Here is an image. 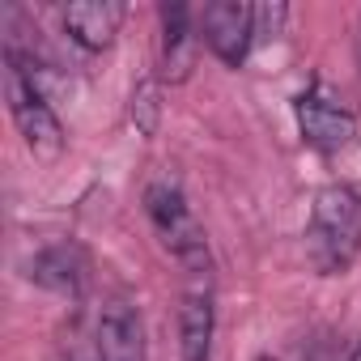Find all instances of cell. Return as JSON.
<instances>
[{
  "mask_svg": "<svg viewBox=\"0 0 361 361\" xmlns=\"http://www.w3.org/2000/svg\"><path fill=\"white\" fill-rule=\"evenodd\" d=\"M306 251L323 276H340L361 255V196L348 183H327L314 192L306 221Z\"/></svg>",
  "mask_w": 361,
  "mask_h": 361,
  "instance_id": "cell-1",
  "label": "cell"
},
{
  "mask_svg": "<svg viewBox=\"0 0 361 361\" xmlns=\"http://www.w3.org/2000/svg\"><path fill=\"white\" fill-rule=\"evenodd\" d=\"M145 213L161 238V247L183 264L192 276H209V234L200 226V217L192 213L188 196L178 192V183H170V178H153V183L145 188Z\"/></svg>",
  "mask_w": 361,
  "mask_h": 361,
  "instance_id": "cell-2",
  "label": "cell"
},
{
  "mask_svg": "<svg viewBox=\"0 0 361 361\" xmlns=\"http://www.w3.org/2000/svg\"><path fill=\"white\" fill-rule=\"evenodd\" d=\"M5 94H9V115L26 140V149L35 157H60L64 153V128L51 111V102L43 98L39 81H35V64L18 51L5 47Z\"/></svg>",
  "mask_w": 361,
  "mask_h": 361,
  "instance_id": "cell-3",
  "label": "cell"
},
{
  "mask_svg": "<svg viewBox=\"0 0 361 361\" xmlns=\"http://www.w3.org/2000/svg\"><path fill=\"white\" fill-rule=\"evenodd\" d=\"M293 111H298L302 140H306L310 149H319V153H340V149L353 145V136H357V111H353V106L344 102V94H340L336 85H327L323 77H314V81L298 94Z\"/></svg>",
  "mask_w": 361,
  "mask_h": 361,
  "instance_id": "cell-4",
  "label": "cell"
},
{
  "mask_svg": "<svg viewBox=\"0 0 361 361\" xmlns=\"http://www.w3.org/2000/svg\"><path fill=\"white\" fill-rule=\"evenodd\" d=\"M200 30L204 43L213 47V56L230 68H238L255 43V5H243V0H213L200 13Z\"/></svg>",
  "mask_w": 361,
  "mask_h": 361,
  "instance_id": "cell-5",
  "label": "cell"
},
{
  "mask_svg": "<svg viewBox=\"0 0 361 361\" xmlns=\"http://www.w3.org/2000/svg\"><path fill=\"white\" fill-rule=\"evenodd\" d=\"M98 361H149L140 310L123 293L106 298L98 310Z\"/></svg>",
  "mask_w": 361,
  "mask_h": 361,
  "instance_id": "cell-6",
  "label": "cell"
},
{
  "mask_svg": "<svg viewBox=\"0 0 361 361\" xmlns=\"http://www.w3.org/2000/svg\"><path fill=\"white\" fill-rule=\"evenodd\" d=\"M123 18H128V9L119 5V0H81V5H68V9L60 13L64 35H68L81 51H90V56H94V51H106V47L115 43Z\"/></svg>",
  "mask_w": 361,
  "mask_h": 361,
  "instance_id": "cell-7",
  "label": "cell"
},
{
  "mask_svg": "<svg viewBox=\"0 0 361 361\" xmlns=\"http://www.w3.org/2000/svg\"><path fill=\"white\" fill-rule=\"evenodd\" d=\"M192 9L188 5H161V60H157V77L166 85L188 81L196 68V35H192Z\"/></svg>",
  "mask_w": 361,
  "mask_h": 361,
  "instance_id": "cell-8",
  "label": "cell"
},
{
  "mask_svg": "<svg viewBox=\"0 0 361 361\" xmlns=\"http://www.w3.org/2000/svg\"><path fill=\"white\" fill-rule=\"evenodd\" d=\"M30 281L60 298H81L90 281V259L77 243H51L30 259Z\"/></svg>",
  "mask_w": 361,
  "mask_h": 361,
  "instance_id": "cell-9",
  "label": "cell"
},
{
  "mask_svg": "<svg viewBox=\"0 0 361 361\" xmlns=\"http://www.w3.org/2000/svg\"><path fill=\"white\" fill-rule=\"evenodd\" d=\"M213 336H217L213 289L196 285V289L183 293V306H178V353H183V361H209L213 357Z\"/></svg>",
  "mask_w": 361,
  "mask_h": 361,
  "instance_id": "cell-10",
  "label": "cell"
},
{
  "mask_svg": "<svg viewBox=\"0 0 361 361\" xmlns=\"http://www.w3.org/2000/svg\"><path fill=\"white\" fill-rule=\"evenodd\" d=\"M132 119L145 136L157 132V81H140L132 94Z\"/></svg>",
  "mask_w": 361,
  "mask_h": 361,
  "instance_id": "cell-11",
  "label": "cell"
},
{
  "mask_svg": "<svg viewBox=\"0 0 361 361\" xmlns=\"http://www.w3.org/2000/svg\"><path fill=\"white\" fill-rule=\"evenodd\" d=\"M344 357H348V353H336L331 344H319V348H314L306 361H344Z\"/></svg>",
  "mask_w": 361,
  "mask_h": 361,
  "instance_id": "cell-12",
  "label": "cell"
},
{
  "mask_svg": "<svg viewBox=\"0 0 361 361\" xmlns=\"http://www.w3.org/2000/svg\"><path fill=\"white\" fill-rule=\"evenodd\" d=\"M344 361H361V340H357V344L348 348V357H344Z\"/></svg>",
  "mask_w": 361,
  "mask_h": 361,
  "instance_id": "cell-13",
  "label": "cell"
},
{
  "mask_svg": "<svg viewBox=\"0 0 361 361\" xmlns=\"http://www.w3.org/2000/svg\"><path fill=\"white\" fill-rule=\"evenodd\" d=\"M357 60H361V30H357Z\"/></svg>",
  "mask_w": 361,
  "mask_h": 361,
  "instance_id": "cell-14",
  "label": "cell"
},
{
  "mask_svg": "<svg viewBox=\"0 0 361 361\" xmlns=\"http://www.w3.org/2000/svg\"><path fill=\"white\" fill-rule=\"evenodd\" d=\"M259 361H272V357H259Z\"/></svg>",
  "mask_w": 361,
  "mask_h": 361,
  "instance_id": "cell-15",
  "label": "cell"
}]
</instances>
